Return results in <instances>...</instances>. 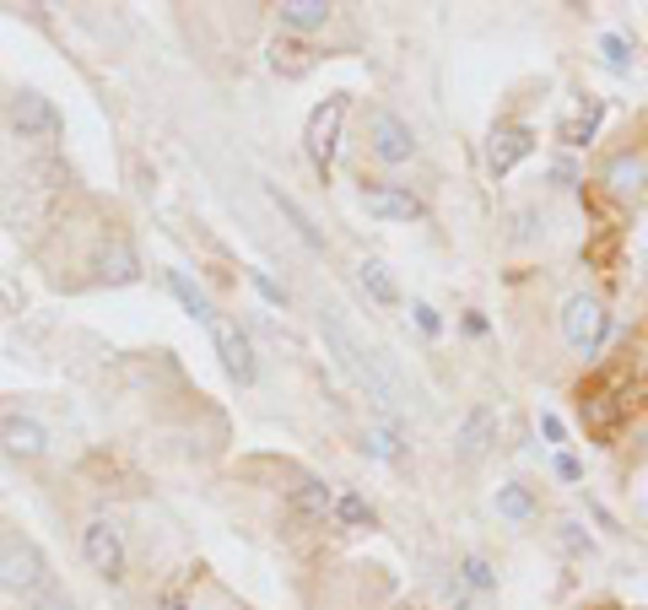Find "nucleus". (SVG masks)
Here are the masks:
<instances>
[{"instance_id": "23", "label": "nucleus", "mask_w": 648, "mask_h": 610, "mask_svg": "<svg viewBox=\"0 0 648 610\" xmlns=\"http://www.w3.org/2000/svg\"><path fill=\"white\" fill-rule=\"evenodd\" d=\"M600 54H606L610 71H627V65H632V43L621 39V33H606V39H600Z\"/></svg>"}, {"instance_id": "5", "label": "nucleus", "mask_w": 648, "mask_h": 610, "mask_svg": "<svg viewBox=\"0 0 648 610\" xmlns=\"http://www.w3.org/2000/svg\"><path fill=\"white\" fill-rule=\"evenodd\" d=\"M81 551H87L92 572H103V578H124V540H120V529L109 525V519H92V525L81 529Z\"/></svg>"}, {"instance_id": "17", "label": "nucleus", "mask_w": 648, "mask_h": 610, "mask_svg": "<svg viewBox=\"0 0 648 610\" xmlns=\"http://www.w3.org/2000/svg\"><path fill=\"white\" fill-rule=\"evenodd\" d=\"M363 286H367V297L378 303V308H395L401 303V286H395V276H389V265H378V260H363Z\"/></svg>"}, {"instance_id": "32", "label": "nucleus", "mask_w": 648, "mask_h": 610, "mask_svg": "<svg viewBox=\"0 0 648 610\" xmlns=\"http://www.w3.org/2000/svg\"><path fill=\"white\" fill-rule=\"evenodd\" d=\"M39 610H71V600H60V594H49V600H39Z\"/></svg>"}, {"instance_id": "10", "label": "nucleus", "mask_w": 648, "mask_h": 610, "mask_svg": "<svg viewBox=\"0 0 648 610\" xmlns=\"http://www.w3.org/2000/svg\"><path fill=\"white\" fill-rule=\"evenodd\" d=\"M367 216H378V222H416L422 216V201L411 195V190H401V184H373L363 195Z\"/></svg>"}, {"instance_id": "22", "label": "nucleus", "mask_w": 648, "mask_h": 610, "mask_svg": "<svg viewBox=\"0 0 648 610\" xmlns=\"http://www.w3.org/2000/svg\"><path fill=\"white\" fill-rule=\"evenodd\" d=\"M363 448L367 454H378V459H401V438H395V427H367Z\"/></svg>"}, {"instance_id": "24", "label": "nucleus", "mask_w": 648, "mask_h": 610, "mask_svg": "<svg viewBox=\"0 0 648 610\" xmlns=\"http://www.w3.org/2000/svg\"><path fill=\"white\" fill-rule=\"evenodd\" d=\"M459 578H465V583H470V589H497V578H492V568H486V557H465V562H459Z\"/></svg>"}, {"instance_id": "15", "label": "nucleus", "mask_w": 648, "mask_h": 610, "mask_svg": "<svg viewBox=\"0 0 648 610\" xmlns=\"http://www.w3.org/2000/svg\"><path fill=\"white\" fill-rule=\"evenodd\" d=\"M168 286H173V297L184 303V314H195V319H201L205 329H211V325H216V319H222V314L211 308V297H205V292H201V286H195V282H190L184 271H168Z\"/></svg>"}, {"instance_id": "31", "label": "nucleus", "mask_w": 648, "mask_h": 610, "mask_svg": "<svg viewBox=\"0 0 648 610\" xmlns=\"http://www.w3.org/2000/svg\"><path fill=\"white\" fill-rule=\"evenodd\" d=\"M158 610H184V594H162Z\"/></svg>"}, {"instance_id": "18", "label": "nucleus", "mask_w": 648, "mask_h": 610, "mask_svg": "<svg viewBox=\"0 0 648 610\" xmlns=\"http://www.w3.org/2000/svg\"><path fill=\"white\" fill-rule=\"evenodd\" d=\"M497 514L508 519V525H529L535 519V497H529V487H497Z\"/></svg>"}, {"instance_id": "2", "label": "nucleus", "mask_w": 648, "mask_h": 610, "mask_svg": "<svg viewBox=\"0 0 648 610\" xmlns=\"http://www.w3.org/2000/svg\"><path fill=\"white\" fill-rule=\"evenodd\" d=\"M563 340L578 357H589V352L606 340V308H600V297H584V292L567 297L563 303Z\"/></svg>"}, {"instance_id": "1", "label": "nucleus", "mask_w": 648, "mask_h": 610, "mask_svg": "<svg viewBox=\"0 0 648 610\" xmlns=\"http://www.w3.org/2000/svg\"><path fill=\"white\" fill-rule=\"evenodd\" d=\"M320 329H324V346H330L335 367H341V373H346V378L363 389L367 400H373V406H378L384 416H389V421H395V416H401V400H405L401 384H395V378L378 367V357H373V352H363V346H357V335L341 325L335 314H320Z\"/></svg>"}, {"instance_id": "7", "label": "nucleus", "mask_w": 648, "mask_h": 610, "mask_svg": "<svg viewBox=\"0 0 648 610\" xmlns=\"http://www.w3.org/2000/svg\"><path fill=\"white\" fill-rule=\"evenodd\" d=\"M497 444V410L492 406H476L465 421H459V433H454V454L465 459V465H476L486 448Z\"/></svg>"}, {"instance_id": "29", "label": "nucleus", "mask_w": 648, "mask_h": 610, "mask_svg": "<svg viewBox=\"0 0 648 610\" xmlns=\"http://www.w3.org/2000/svg\"><path fill=\"white\" fill-rule=\"evenodd\" d=\"M249 276H254V286H260V292H265L271 303H286V292H282V286H276V282H271L265 271H249Z\"/></svg>"}, {"instance_id": "19", "label": "nucleus", "mask_w": 648, "mask_h": 610, "mask_svg": "<svg viewBox=\"0 0 648 610\" xmlns=\"http://www.w3.org/2000/svg\"><path fill=\"white\" fill-rule=\"evenodd\" d=\"M292 508H297V514H308V519H324V514L335 508V497H330L324 481H303V487L292 491Z\"/></svg>"}, {"instance_id": "25", "label": "nucleus", "mask_w": 648, "mask_h": 610, "mask_svg": "<svg viewBox=\"0 0 648 610\" xmlns=\"http://www.w3.org/2000/svg\"><path fill=\"white\" fill-rule=\"evenodd\" d=\"M103 271H109L114 282H130V276H135V254H130L124 244H114L109 254H103Z\"/></svg>"}, {"instance_id": "11", "label": "nucleus", "mask_w": 648, "mask_h": 610, "mask_svg": "<svg viewBox=\"0 0 648 610\" xmlns=\"http://www.w3.org/2000/svg\"><path fill=\"white\" fill-rule=\"evenodd\" d=\"M606 190L616 201H638L648 190V157L644 152H621V157H610L606 163Z\"/></svg>"}, {"instance_id": "14", "label": "nucleus", "mask_w": 648, "mask_h": 610, "mask_svg": "<svg viewBox=\"0 0 648 610\" xmlns=\"http://www.w3.org/2000/svg\"><path fill=\"white\" fill-rule=\"evenodd\" d=\"M265 195H271V205H276V211H282L286 222L297 227V238H303V244H308V248H324V233L314 227V222H308V211H303V205L292 201V195H286L282 184H265Z\"/></svg>"}, {"instance_id": "4", "label": "nucleus", "mask_w": 648, "mask_h": 610, "mask_svg": "<svg viewBox=\"0 0 648 610\" xmlns=\"http://www.w3.org/2000/svg\"><path fill=\"white\" fill-rule=\"evenodd\" d=\"M43 557L33 546H22V540H11L6 551H0V589H11V594H39L43 589Z\"/></svg>"}, {"instance_id": "30", "label": "nucleus", "mask_w": 648, "mask_h": 610, "mask_svg": "<svg viewBox=\"0 0 648 610\" xmlns=\"http://www.w3.org/2000/svg\"><path fill=\"white\" fill-rule=\"evenodd\" d=\"M557 476H563V481H578V459H567L563 454V459H557Z\"/></svg>"}, {"instance_id": "16", "label": "nucleus", "mask_w": 648, "mask_h": 610, "mask_svg": "<svg viewBox=\"0 0 648 610\" xmlns=\"http://www.w3.org/2000/svg\"><path fill=\"white\" fill-rule=\"evenodd\" d=\"M324 22H330L324 0H282V28H292V33H314Z\"/></svg>"}, {"instance_id": "6", "label": "nucleus", "mask_w": 648, "mask_h": 610, "mask_svg": "<svg viewBox=\"0 0 648 610\" xmlns=\"http://www.w3.org/2000/svg\"><path fill=\"white\" fill-rule=\"evenodd\" d=\"M211 340H216V352H222V367H227L239 384H254V346H249V335H243L233 319H216V325H211Z\"/></svg>"}, {"instance_id": "27", "label": "nucleus", "mask_w": 648, "mask_h": 610, "mask_svg": "<svg viewBox=\"0 0 648 610\" xmlns=\"http://www.w3.org/2000/svg\"><path fill=\"white\" fill-rule=\"evenodd\" d=\"M411 314H416V325L427 329V335H438V308L433 303H411Z\"/></svg>"}, {"instance_id": "13", "label": "nucleus", "mask_w": 648, "mask_h": 610, "mask_svg": "<svg viewBox=\"0 0 648 610\" xmlns=\"http://www.w3.org/2000/svg\"><path fill=\"white\" fill-rule=\"evenodd\" d=\"M0 444L11 448V454H22V459H39L43 448H49V433H43L33 416H6L0 421Z\"/></svg>"}, {"instance_id": "21", "label": "nucleus", "mask_w": 648, "mask_h": 610, "mask_svg": "<svg viewBox=\"0 0 648 610\" xmlns=\"http://www.w3.org/2000/svg\"><path fill=\"white\" fill-rule=\"evenodd\" d=\"M595 124H600V103H589L578 120H567L563 124V141H567V146H584V141L595 135Z\"/></svg>"}, {"instance_id": "9", "label": "nucleus", "mask_w": 648, "mask_h": 610, "mask_svg": "<svg viewBox=\"0 0 648 610\" xmlns=\"http://www.w3.org/2000/svg\"><path fill=\"white\" fill-rule=\"evenodd\" d=\"M341 114H346V98H330L324 109H314V120H308V157L330 173L335 163V130H341Z\"/></svg>"}, {"instance_id": "20", "label": "nucleus", "mask_w": 648, "mask_h": 610, "mask_svg": "<svg viewBox=\"0 0 648 610\" xmlns=\"http://www.w3.org/2000/svg\"><path fill=\"white\" fill-rule=\"evenodd\" d=\"M335 519L341 525H373V508H367V497H357V491H346V497H335Z\"/></svg>"}, {"instance_id": "3", "label": "nucleus", "mask_w": 648, "mask_h": 610, "mask_svg": "<svg viewBox=\"0 0 648 610\" xmlns=\"http://www.w3.org/2000/svg\"><path fill=\"white\" fill-rule=\"evenodd\" d=\"M367 141H373V157L384 167H401L416 157V135H411V124L401 114H389V109H373L367 114Z\"/></svg>"}, {"instance_id": "28", "label": "nucleus", "mask_w": 648, "mask_h": 610, "mask_svg": "<svg viewBox=\"0 0 648 610\" xmlns=\"http://www.w3.org/2000/svg\"><path fill=\"white\" fill-rule=\"evenodd\" d=\"M540 433H546V444H563V438H567L563 416H551V410H546V416H540Z\"/></svg>"}, {"instance_id": "12", "label": "nucleus", "mask_w": 648, "mask_h": 610, "mask_svg": "<svg viewBox=\"0 0 648 610\" xmlns=\"http://www.w3.org/2000/svg\"><path fill=\"white\" fill-rule=\"evenodd\" d=\"M11 124H17V135H39V141H49V135L60 130V114H54V103H49V98L22 92V98H17V109H11Z\"/></svg>"}, {"instance_id": "8", "label": "nucleus", "mask_w": 648, "mask_h": 610, "mask_svg": "<svg viewBox=\"0 0 648 610\" xmlns=\"http://www.w3.org/2000/svg\"><path fill=\"white\" fill-rule=\"evenodd\" d=\"M529 152H535V135H529L525 124H503V130L492 135V146H486V167L503 179V173H514V167L525 163Z\"/></svg>"}, {"instance_id": "26", "label": "nucleus", "mask_w": 648, "mask_h": 610, "mask_svg": "<svg viewBox=\"0 0 648 610\" xmlns=\"http://www.w3.org/2000/svg\"><path fill=\"white\" fill-rule=\"evenodd\" d=\"M557 529H563V546L573 551V557H589V551H595V540L584 535V525H578V519H563Z\"/></svg>"}]
</instances>
